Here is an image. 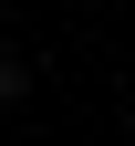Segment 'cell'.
Listing matches in <instances>:
<instances>
[{
  "mask_svg": "<svg viewBox=\"0 0 135 146\" xmlns=\"http://www.w3.org/2000/svg\"><path fill=\"white\" fill-rule=\"evenodd\" d=\"M21 94H31V63H21L11 42H0V104H21Z\"/></svg>",
  "mask_w": 135,
  "mask_h": 146,
  "instance_id": "obj_1",
  "label": "cell"
}]
</instances>
